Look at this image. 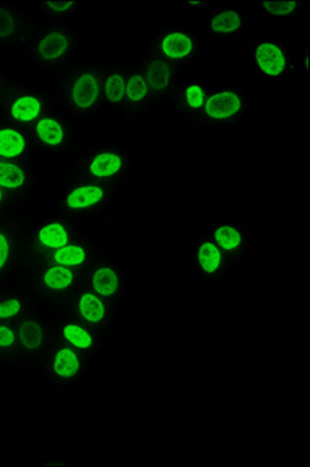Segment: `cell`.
Wrapping results in <instances>:
<instances>
[{"instance_id":"6da1fadb","label":"cell","mask_w":310,"mask_h":467,"mask_svg":"<svg viewBox=\"0 0 310 467\" xmlns=\"http://www.w3.org/2000/svg\"><path fill=\"white\" fill-rule=\"evenodd\" d=\"M133 184H108L83 178H43L28 209L69 217H108Z\"/></svg>"},{"instance_id":"7a4b0ae2","label":"cell","mask_w":310,"mask_h":467,"mask_svg":"<svg viewBox=\"0 0 310 467\" xmlns=\"http://www.w3.org/2000/svg\"><path fill=\"white\" fill-rule=\"evenodd\" d=\"M54 101L81 127L94 133L105 114L98 55L83 52L74 63L48 75Z\"/></svg>"},{"instance_id":"3957f363","label":"cell","mask_w":310,"mask_h":467,"mask_svg":"<svg viewBox=\"0 0 310 467\" xmlns=\"http://www.w3.org/2000/svg\"><path fill=\"white\" fill-rule=\"evenodd\" d=\"M78 19H35L21 57L33 72L54 75L74 63L85 50L86 35Z\"/></svg>"},{"instance_id":"277c9868","label":"cell","mask_w":310,"mask_h":467,"mask_svg":"<svg viewBox=\"0 0 310 467\" xmlns=\"http://www.w3.org/2000/svg\"><path fill=\"white\" fill-rule=\"evenodd\" d=\"M89 134L54 101L28 131L39 173L46 178L61 171L89 142Z\"/></svg>"},{"instance_id":"5b68a950","label":"cell","mask_w":310,"mask_h":467,"mask_svg":"<svg viewBox=\"0 0 310 467\" xmlns=\"http://www.w3.org/2000/svg\"><path fill=\"white\" fill-rule=\"evenodd\" d=\"M140 161V150L118 139L89 140L61 171L46 178H83L108 184H133Z\"/></svg>"},{"instance_id":"8992f818","label":"cell","mask_w":310,"mask_h":467,"mask_svg":"<svg viewBox=\"0 0 310 467\" xmlns=\"http://www.w3.org/2000/svg\"><path fill=\"white\" fill-rule=\"evenodd\" d=\"M26 217H27V229H26L27 257L48 254L85 235L103 234V235L113 237L118 226L113 215L69 217V215L27 209Z\"/></svg>"},{"instance_id":"52a82bcc","label":"cell","mask_w":310,"mask_h":467,"mask_svg":"<svg viewBox=\"0 0 310 467\" xmlns=\"http://www.w3.org/2000/svg\"><path fill=\"white\" fill-rule=\"evenodd\" d=\"M83 282V271L72 270L46 259H27L21 285L32 299L35 310L46 317L66 307Z\"/></svg>"},{"instance_id":"ba28073f","label":"cell","mask_w":310,"mask_h":467,"mask_svg":"<svg viewBox=\"0 0 310 467\" xmlns=\"http://www.w3.org/2000/svg\"><path fill=\"white\" fill-rule=\"evenodd\" d=\"M257 100L245 83H215L192 131L235 133L248 122Z\"/></svg>"},{"instance_id":"9c48e42d","label":"cell","mask_w":310,"mask_h":467,"mask_svg":"<svg viewBox=\"0 0 310 467\" xmlns=\"http://www.w3.org/2000/svg\"><path fill=\"white\" fill-rule=\"evenodd\" d=\"M140 39L156 54L184 70H195L211 48V41L200 26L158 22L147 28Z\"/></svg>"},{"instance_id":"30bf717a","label":"cell","mask_w":310,"mask_h":467,"mask_svg":"<svg viewBox=\"0 0 310 467\" xmlns=\"http://www.w3.org/2000/svg\"><path fill=\"white\" fill-rule=\"evenodd\" d=\"M54 96L48 83V75L17 74L0 97V114L8 122L30 131V128L48 111Z\"/></svg>"},{"instance_id":"8fae6325","label":"cell","mask_w":310,"mask_h":467,"mask_svg":"<svg viewBox=\"0 0 310 467\" xmlns=\"http://www.w3.org/2000/svg\"><path fill=\"white\" fill-rule=\"evenodd\" d=\"M248 64L254 78L268 88H285L294 81V48L285 37L256 35L248 50Z\"/></svg>"},{"instance_id":"7c38bea8","label":"cell","mask_w":310,"mask_h":467,"mask_svg":"<svg viewBox=\"0 0 310 467\" xmlns=\"http://www.w3.org/2000/svg\"><path fill=\"white\" fill-rule=\"evenodd\" d=\"M214 86L212 75L197 72V69L191 70L178 83L164 111L160 112L156 120L158 123H167L171 128L192 131L193 125L203 109L204 101Z\"/></svg>"},{"instance_id":"4fadbf2b","label":"cell","mask_w":310,"mask_h":467,"mask_svg":"<svg viewBox=\"0 0 310 467\" xmlns=\"http://www.w3.org/2000/svg\"><path fill=\"white\" fill-rule=\"evenodd\" d=\"M83 282L92 292L125 314L129 295V271L109 242L91 265L83 271Z\"/></svg>"},{"instance_id":"5bb4252c","label":"cell","mask_w":310,"mask_h":467,"mask_svg":"<svg viewBox=\"0 0 310 467\" xmlns=\"http://www.w3.org/2000/svg\"><path fill=\"white\" fill-rule=\"evenodd\" d=\"M138 48V37H123L122 43L107 47L98 55L100 83H102L103 108L108 114L118 119L122 109L125 88Z\"/></svg>"},{"instance_id":"9a60e30c","label":"cell","mask_w":310,"mask_h":467,"mask_svg":"<svg viewBox=\"0 0 310 467\" xmlns=\"http://www.w3.org/2000/svg\"><path fill=\"white\" fill-rule=\"evenodd\" d=\"M26 211L0 215V290L21 285L27 261Z\"/></svg>"},{"instance_id":"2e32d148","label":"cell","mask_w":310,"mask_h":467,"mask_svg":"<svg viewBox=\"0 0 310 467\" xmlns=\"http://www.w3.org/2000/svg\"><path fill=\"white\" fill-rule=\"evenodd\" d=\"M138 61H140L145 83L150 90L153 114L158 119L160 112L164 111L167 101L170 99L178 83L191 70H184L175 64L169 63L167 59L156 54L155 50L149 44H145L140 37L138 39Z\"/></svg>"},{"instance_id":"e0dca14e","label":"cell","mask_w":310,"mask_h":467,"mask_svg":"<svg viewBox=\"0 0 310 467\" xmlns=\"http://www.w3.org/2000/svg\"><path fill=\"white\" fill-rule=\"evenodd\" d=\"M50 330L54 340L61 341L78 350L89 363H96L107 356L108 350L111 349L114 343L113 338L78 321L67 308H61L59 312L50 317Z\"/></svg>"},{"instance_id":"ac0fdd59","label":"cell","mask_w":310,"mask_h":467,"mask_svg":"<svg viewBox=\"0 0 310 467\" xmlns=\"http://www.w3.org/2000/svg\"><path fill=\"white\" fill-rule=\"evenodd\" d=\"M189 264L193 275L204 285H228L237 279L231 262L211 239L208 231H200L189 242Z\"/></svg>"},{"instance_id":"d6986e66","label":"cell","mask_w":310,"mask_h":467,"mask_svg":"<svg viewBox=\"0 0 310 467\" xmlns=\"http://www.w3.org/2000/svg\"><path fill=\"white\" fill-rule=\"evenodd\" d=\"M15 327L17 335V357L13 378H19L32 371L46 356L52 340V330L50 318L39 312H32L17 319Z\"/></svg>"},{"instance_id":"ffe728a7","label":"cell","mask_w":310,"mask_h":467,"mask_svg":"<svg viewBox=\"0 0 310 467\" xmlns=\"http://www.w3.org/2000/svg\"><path fill=\"white\" fill-rule=\"evenodd\" d=\"M200 27L211 44L241 41L252 36V11L237 0H222L214 10L204 13Z\"/></svg>"},{"instance_id":"44dd1931","label":"cell","mask_w":310,"mask_h":467,"mask_svg":"<svg viewBox=\"0 0 310 467\" xmlns=\"http://www.w3.org/2000/svg\"><path fill=\"white\" fill-rule=\"evenodd\" d=\"M63 308H67L78 321L89 326L97 332L107 335L114 341L118 338L123 312L108 303L107 299L92 292L85 282H81L76 295Z\"/></svg>"},{"instance_id":"7402d4cb","label":"cell","mask_w":310,"mask_h":467,"mask_svg":"<svg viewBox=\"0 0 310 467\" xmlns=\"http://www.w3.org/2000/svg\"><path fill=\"white\" fill-rule=\"evenodd\" d=\"M86 360L78 350L58 340H50L46 356L28 372L35 382L50 385L74 383L85 372Z\"/></svg>"},{"instance_id":"603a6c76","label":"cell","mask_w":310,"mask_h":467,"mask_svg":"<svg viewBox=\"0 0 310 467\" xmlns=\"http://www.w3.org/2000/svg\"><path fill=\"white\" fill-rule=\"evenodd\" d=\"M206 231L220 250L223 251V254L230 259L232 270L239 276L245 270L252 248V234L248 224L239 218L219 217L209 222Z\"/></svg>"},{"instance_id":"cb8c5ba5","label":"cell","mask_w":310,"mask_h":467,"mask_svg":"<svg viewBox=\"0 0 310 467\" xmlns=\"http://www.w3.org/2000/svg\"><path fill=\"white\" fill-rule=\"evenodd\" d=\"M43 175L33 162L0 160V189L21 211H27L38 193Z\"/></svg>"},{"instance_id":"d4e9b609","label":"cell","mask_w":310,"mask_h":467,"mask_svg":"<svg viewBox=\"0 0 310 467\" xmlns=\"http://www.w3.org/2000/svg\"><path fill=\"white\" fill-rule=\"evenodd\" d=\"M32 24L24 0H0V54H21Z\"/></svg>"},{"instance_id":"484cf974","label":"cell","mask_w":310,"mask_h":467,"mask_svg":"<svg viewBox=\"0 0 310 467\" xmlns=\"http://www.w3.org/2000/svg\"><path fill=\"white\" fill-rule=\"evenodd\" d=\"M111 235H85L74 240L70 244L61 246L58 250L52 251L39 257H27V259H46L61 266H67L72 270L85 271L91 265L97 255L100 254L103 246L109 242Z\"/></svg>"},{"instance_id":"4316f807","label":"cell","mask_w":310,"mask_h":467,"mask_svg":"<svg viewBox=\"0 0 310 467\" xmlns=\"http://www.w3.org/2000/svg\"><path fill=\"white\" fill-rule=\"evenodd\" d=\"M252 15L276 27H298L305 19L309 0H252Z\"/></svg>"},{"instance_id":"83f0119b","label":"cell","mask_w":310,"mask_h":467,"mask_svg":"<svg viewBox=\"0 0 310 467\" xmlns=\"http://www.w3.org/2000/svg\"><path fill=\"white\" fill-rule=\"evenodd\" d=\"M0 160L33 162L32 140L28 131L8 122L0 114Z\"/></svg>"},{"instance_id":"f1b7e54d","label":"cell","mask_w":310,"mask_h":467,"mask_svg":"<svg viewBox=\"0 0 310 467\" xmlns=\"http://www.w3.org/2000/svg\"><path fill=\"white\" fill-rule=\"evenodd\" d=\"M30 16L35 19H78L89 4L77 0H24Z\"/></svg>"},{"instance_id":"f546056e","label":"cell","mask_w":310,"mask_h":467,"mask_svg":"<svg viewBox=\"0 0 310 467\" xmlns=\"http://www.w3.org/2000/svg\"><path fill=\"white\" fill-rule=\"evenodd\" d=\"M32 312L36 310L22 285L0 290V323H16Z\"/></svg>"},{"instance_id":"4dcf8cb0","label":"cell","mask_w":310,"mask_h":467,"mask_svg":"<svg viewBox=\"0 0 310 467\" xmlns=\"http://www.w3.org/2000/svg\"><path fill=\"white\" fill-rule=\"evenodd\" d=\"M17 357V335L15 323H0V368L11 378L15 374Z\"/></svg>"},{"instance_id":"1f68e13d","label":"cell","mask_w":310,"mask_h":467,"mask_svg":"<svg viewBox=\"0 0 310 467\" xmlns=\"http://www.w3.org/2000/svg\"><path fill=\"white\" fill-rule=\"evenodd\" d=\"M294 77H307L310 72L309 37H301L294 50Z\"/></svg>"},{"instance_id":"d6a6232c","label":"cell","mask_w":310,"mask_h":467,"mask_svg":"<svg viewBox=\"0 0 310 467\" xmlns=\"http://www.w3.org/2000/svg\"><path fill=\"white\" fill-rule=\"evenodd\" d=\"M220 4L222 0H189V2H177L175 6L184 13H200L203 16L204 13L214 10Z\"/></svg>"},{"instance_id":"836d02e7","label":"cell","mask_w":310,"mask_h":467,"mask_svg":"<svg viewBox=\"0 0 310 467\" xmlns=\"http://www.w3.org/2000/svg\"><path fill=\"white\" fill-rule=\"evenodd\" d=\"M16 211H21V209L16 206V202L11 200L10 195H8L4 189H0V215L16 213Z\"/></svg>"},{"instance_id":"e575fe53","label":"cell","mask_w":310,"mask_h":467,"mask_svg":"<svg viewBox=\"0 0 310 467\" xmlns=\"http://www.w3.org/2000/svg\"><path fill=\"white\" fill-rule=\"evenodd\" d=\"M15 75H16L15 70L10 69L5 64L0 63V97L4 96V92L10 85L11 80L15 78Z\"/></svg>"}]
</instances>
